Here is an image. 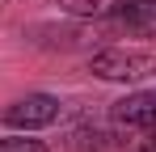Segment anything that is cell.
<instances>
[{
    "label": "cell",
    "mask_w": 156,
    "mask_h": 152,
    "mask_svg": "<svg viewBox=\"0 0 156 152\" xmlns=\"http://www.w3.org/2000/svg\"><path fill=\"white\" fill-rule=\"evenodd\" d=\"M89 72L97 80H114V85H139V80L156 76V55L135 47H105L89 59Z\"/></svg>",
    "instance_id": "obj_1"
},
{
    "label": "cell",
    "mask_w": 156,
    "mask_h": 152,
    "mask_svg": "<svg viewBox=\"0 0 156 152\" xmlns=\"http://www.w3.org/2000/svg\"><path fill=\"white\" fill-rule=\"evenodd\" d=\"M55 118H59V97L51 93H26L4 110V127H13V131H42Z\"/></svg>",
    "instance_id": "obj_2"
},
{
    "label": "cell",
    "mask_w": 156,
    "mask_h": 152,
    "mask_svg": "<svg viewBox=\"0 0 156 152\" xmlns=\"http://www.w3.org/2000/svg\"><path fill=\"white\" fill-rule=\"evenodd\" d=\"M114 118L135 131H156V89H139V93H127L122 101H114Z\"/></svg>",
    "instance_id": "obj_3"
},
{
    "label": "cell",
    "mask_w": 156,
    "mask_h": 152,
    "mask_svg": "<svg viewBox=\"0 0 156 152\" xmlns=\"http://www.w3.org/2000/svg\"><path fill=\"white\" fill-rule=\"evenodd\" d=\"M114 25L127 34H139V38H156V0H118Z\"/></svg>",
    "instance_id": "obj_4"
},
{
    "label": "cell",
    "mask_w": 156,
    "mask_h": 152,
    "mask_svg": "<svg viewBox=\"0 0 156 152\" xmlns=\"http://www.w3.org/2000/svg\"><path fill=\"white\" fill-rule=\"evenodd\" d=\"M63 13H72V17H101V13H110L118 0H55Z\"/></svg>",
    "instance_id": "obj_5"
},
{
    "label": "cell",
    "mask_w": 156,
    "mask_h": 152,
    "mask_svg": "<svg viewBox=\"0 0 156 152\" xmlns=\"http://www.w3.org/2000/svg\"><path fill=\"white\" fill-rule=\"evenodd\" d=\"M0 152H51L42 139H0Z\"/></svg>",
    "instance_id": "obj_6"
}]
</instances>
